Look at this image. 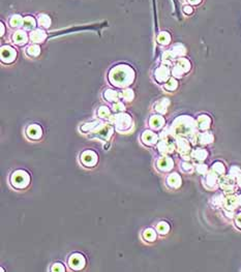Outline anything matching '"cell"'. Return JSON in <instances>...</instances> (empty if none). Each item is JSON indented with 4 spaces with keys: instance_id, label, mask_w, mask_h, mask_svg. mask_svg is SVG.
Segmentation results:
<instances>
[{
    "instance_id": "cell-5",
    "label": "cell",
    "mask_w": 241,
    "mask_h": 272,
    "mask_svg": "<svg viewBox=\"0 0 241 272\" xmlns=\"http://www.w3.org/2000/svg\"><path fill=\"white\" fill-rule=\"evenodd\" d=\"M13 39L16 40L17 44H25L26 42V34L25 32L23 31H18L15 33V35H13Z\"/></svg>"
},
{
    "instance_id": "cell-4",
    "label": "cell",
    "mask_w": 241,
    "mask_h": 272,
    "mask_svg": "<svg viewBox=\"0 0 241 272\" xmlns=\"http://www.w3.org/2000/svg\"><path fill=\"white\" fill-rule=\"evenodd\" d=\"M23 25L26 29H32L35 27V20L32 17H26V18H24Z\"/></svg>"
},
{
    "instance_id": "cell-3",
    "label": "cell",
    "mask_w": 241,
    "mask_h": 272,
    "mask_svg": "<svg viewBox=\"0 0 241 272\" xmlns=\"http://www.w3.org/2000/svg\"><path fill=\"white\" fill-rule=\"evenodd\" d=\"M39 24L42 27H45V28H48V27H50L51 25V20L48 16L46 15H40L39 17Z\"/></svg>"
},
{
    "instance_id": "cell-1",
    "label": "cell",
    "mask_w": 241,
    "mask_h": 272,
    "mask_svg": "<svg viewBox=\"0 0 241 272\" xmlns=\"http://www.w3.org/2000/svg\"><path fill=\"white\" fill-rule=\"evenodd\" d=\"M30 37H31V39L33 40V42L40 43L46 39V33L42 31V30H35V31L31 33V36Z\"/></svg>"
},
{
    "instance_id": "cell-6",
    "label": "cell",
    "mask_w": 241,
    "mask_h": 272,
    "mask_svg": "<svg viewBox=\"0 0 241 272\" xmlns=\"http://www.w3.org/2000/svg\"><path fill=\"white\" fill-rule=\"evenodd\" d=\"M28 54L30 56H36L37 54H39V48L36 46H32L28 49Z\"/></svg>"
},
{
    "instance_id": "cell-8",
    "label": "cell",
    "mask_w": 241,
    "mask_h": 272,
    "mask_svg": "<svg viewBox=\"0 0 241 272\" xmlns=\"http://www.w3.org/2000/svg\"><path fill=\"white\" fill-rule=\"evenodd\" d=\"M1 35H3V32H4V26H3V24H1Z\"/></svg>"
},
{
    "instance_id": "cell-7",
    "label": "cell",
    "mask_w": 241,
    "mask_h": 272,
    "mask_svg": "<svg viewBox=\"0 0 241 272\" xmlns=\"http://www.w3.org/2000/svg\"><path fill=\"white\" fill-rule=\"evenodd\" d=\"M184 12L186 13H191L192 8H189V6H185V8H184Z\"/></svg>"
},
{
    "instance_id": "cell-2",
    "label": "cell",
    "mask_w": 241,
    "mask_h": 272,
    "mask_svg": "<svg viewBox=\"0 0 241 272\" xmlns=\"http://www.w3.org/2000/svg\"><path fill=\"white\" fill-rule=\"evenodd\" d=\"M23 22H24V19L19 15L13 16L11 20H9V24H11V26L13 27H19L20 25H22Z\"/></svg>"
}]
</instances>
